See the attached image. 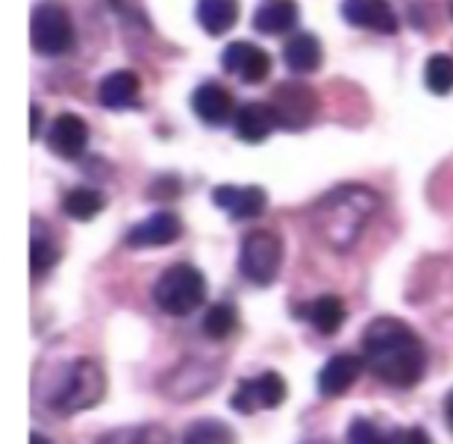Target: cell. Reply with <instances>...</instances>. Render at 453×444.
I'll use <instances>...</instances> for the list:
<instances>
[{
	"instance_id": "cell-1",
	"label": "cell",
	"mask_w": 453,
	"mask_h": 444,
	"mask_svg": "<svg viewBox=\"0 0 453 444\" xmlns=\"http://www.w3.org/2000/svg\"><path fill=\"white\" fill-rule=\"evenodd\" d=\"M362 359L380 383L392 388H412L427 371V348L410 324L392 315L374 318L362 335Z\"/></svg>"
},
{
	"instance_id": "cell-24",
	"label": "cell",
	"mask_w": 453,
	"mask_h": 444,
	"mask_svg": "<svg viewBox=\"0 0 453 444\" xmlns=\"http://www.w3.org/2000/svg\"><path fill=\"white\" fill-rule=\"evenodd\" d=\"M104 206H106L104 195L97 192V188H86V186L71 188V192L62 197V212H65L71 221H92L95 215L104 212Z\"/></svg>"
},
{
	"instance_id": "cell-3",
	"label": "cell",
	"mask_w": 453,
	"mask_h": 444,
	"mask_svg": "<svg viewBox=\"0 0 453 444\" xmlns=\"http://www.w3.org/2000/svg\"><path fill=\"white\" fill-rule=\"evenodd\" d=\"M106 394V374L95 359H74L62 368L59 379L50 388V410L59 415H77L83 410H92L104 401Z\"/></svg>"
},
{
	"instance_id": "cell-28",
	"label": "cell",
	"mask_w": 453,
	"mask_h": 444,
	"mask_svg": "<svg viewBox=\"0 0 453 444\" xmlns=\"http://www.w3.org/2000/svg\"><path fill=\"white\" fill-rule=\"evenodd\" d=\"M348 441H353V444H380V441H388V433H383L374 421H368V418H353L350 427H348Z\"/></svg>"
},
{
	"instance_id": "cell-18",
	"label": "cell",
	"mask_w": 453,
	"mask_h": 444,
	"mask_svg": "<svg viewBox=\"0 0 453 444\" xmlns=\"http://www.w3.org/2000/svg\"><path fill=\"white\" fill-rule=\"evenodd\" d=\"M203 374H221V371L212 365H201V362L180 365L174 371V379H171V386H168V394L177 397V401H192V397L206 394L219 379H206Z\"/></svg>"
},
{
	"instance_id": "cell-17",
	"label": "cell",
	"mask_w": 453,
	"mask_h": 444,
	"mask_svg": "<svg viewBox=\"0 0 453 444\" xmlns=\"http://www.w3.org/2000/svg\"><path fill=\"white\" fill-rule=\"evenodd\" d=\"M139 77L133 71H112L110 77L101 80L97 86V101H101L106 110H127V106L139 103Z\"/></svg>"
},
{
	"instance_id": "cell-7",
	"label": "cell",
	"mask_w": 453,
	"mask_h": 444,
	"mask_svg": "<svg viewBox=\"0 0 453 444\" xmlns=\"http://www.w3.org/2000/svg\"><path fill=\"white\" fill-rule=\"evenodd\" d=\"M271 110L283 130H306L319 112V95L306 83H280L271 95Z\"/></svg>"
},
{
	"instance_id": "cell-30",
	"label": "cell",
	"mask_w": 453,
	"mask_h": 444,
	"mask_svg": "<svg viewBox=\"0 0 453 444\" xmlns=\"http://www.w3.org/2000/svg\"><path fill=\"white\" fill-rule=\"evenodd\" d=\"M445 415H448V421H450V427H453V388H450V394L445 397Z\"/></svg>"
},
{
	"instance_id": "cell-21",
	"label": "cell",
	"mask_w": 453,
	"mask_h": 444,
	"mask_svg": "<svg viewBox=\"0 0 453 444\" xmlns=\"http://www.w3.org/2000/svg\"><path fill=\"white\" fill-rule=\"evenodd\" d=\"M297 24V4L295 0H268L257 9L253 15V27L257 33L265 35H283L288 30H295Z\"/></svg>"
},
{
	"instance_id": "cell-12",
	"label": "cell",
	"mask_w": 453,
	"mask_h": 444,
	"mask_svg": "<svg viewBox=\"0 0 453 444\" xmlns=\"http://www.w3.org/2000/svg\"><path fill=\"white\" fill-rule=\"evenodd\" d=\"M342 15L350 27H362V30L383 35L397 33V15L388 6V0H344Z\"/></svg>"
},
{
	"instance_id": "cell-29",
	"label": "cell",
	"mask_w": 453,
	"mask_h": 444,
	"mask_svg": "<svg viewBox=\"0 0 453 444\" xmlns=\"http://www.w3.org/2000/svg\"><path fill=\"white\" fill-rule=\"evenodd\" d=\"M39 124H42V110L39 106H30V139L39 135Z\"/></svg>"
},
{
	"instance_id": "cell-9",
	"label": "cell",
	"mask_w": 453,
	"mask_h": 444,
	"mask_svg": "<svg viewBox=\"0 0 453 444\" xmlns=\"http://www.w3.org/2000/svg\"><path fill=\"white\" fill-rule=\"evenodd\" d=\"M224 71L233 77L244 80V83L257 86L265 83V77L271 74V57L262 48H257L253 42H233L224 48Z\"/></svg>"
},
{
	"instance_id": "cell-8",
	"label": "cell",
	"mask_w": 453,
	"mask_h": 444,
	"mask_svg": "<svg viewBox=\"0 0 453 444\" xmlns=\"http://www.w3.org/2000/svg\"><path fill=\"white\" fill-rule=\"evenodd\" d=\"M286 397H288L286 379L280 377L277 371H262V374L242 379V383L235 386L230 406L242 415H253L259 410H277V406H283Z\"/></svg>"
},
{
	"instance_id": "cell-4",
	"label": "cell",
	"mask_w": 453,
	"mask_h": 444,
	"mask_svg": "<svg viewBox=\"0 0 453 444\" xmlns=\"http://www.w3.org/2000/svg\"><path fill=\"white\" fill-rule=\"evenodd\" d=\"M206 301V279L201 268L188 265V262H177L162 271V277L153 286V303L165 315L174 318H186L195 310H201Z\"/></svg>"
},
{
	"instance_id": "cell-31",
	"label": "cell",
	"mask_w": 453,
	"mask_h": 444,
	"mask_svg": "<svg viewBox=\"0 0 453 444\" xmlns=\"http://www.w3.org/2000/svg\"><path fill=\"white\" fill-rule=\"evenodd\" d=\"M450 12H453V0H450Z\"/></svg>"
},
{
	"instance_id": "cell-27",
	"label": "cell",
	"mask_w": 453,
	"mask_h": 444,
	"mask_svg": "<svg viewBox=\"0 0 453 444\" xmlns=\"http://www.w3.org/2000/svg\"><path fill=\"white\" fill-rule=\"evenodd\" d=\"M235 433L226 427V424L221 421H212V418H203V421H195L188 424L186 433H183V441L186 444H226L233 441Z\"/></svg>"
},
{
	"instance_id": "cell-19",
	"label": "cell",
	"mask_w": 453,
	"mask_h": 444,
	"mask_svg": "<svg viewBox=\"0 0 453 444\" xmlns=\"http://www.w3.org/2000/svg\"><path fill=\"white\" fill-rule=\"evenodd\" d=\"M283 59L288 71H295V74H312V71H319L324 62V48H321L319 35H312V33L292 35L283 48Z\"/></svg>"
},
{
	"instance_id": "cell-6",
	"label": "cell",
	"mask_w": 453,
	"mask_h": 444,
	"mask_svg": "<svg viewBox=\"0 0 453 444\" xmlns=\"http://www.w3.org/2000/svg\"><path fill=\"white\" fill-rule=\"evenodd\" d=\"M239 268L244 279H250L259 288L274 283L280 268H283V241H280V235H274L271 230H253L244 235Z\"/></svg>"
},
{
	"instance_id": "cell-11",
	"label": "cell",
	"mask_w": 453,
	"mask_h": 444,
	"mask_svg": "<svg viewBox=\"0 0 453 444\" xmlns=\"http://www.w3.org/2000/svg\"><path fill=\"white\" fill-rule=\"evenodd\" d=\"M212 203L233 221H253L268 210V195L259 186H219L212 188Z\"/></svg>"
},
{
	"instance_id": "cell-20",
	"label": "cell",
	"mask_w": 453,
	"mask_h": 444,
	"mask_svg": "<svg viewBox=\"0 0 453 444\" xmlns=\"http://www.w3.org/2000/svg\"><path fill=\"white\" fill-rule=\"evenodd\" d=\"M301 315L321 335H336L342 330L344 318H348V310H344L342 297H336V295H321V297H315L312 303H306L303 310H301Z\"/></svg>"
},
{
	"instance_id": "cell-22",
	"label": "cell",
	"mask_w": 453,
	"mask_h": 444,
	"mask_svg": "<svg viewBox=\"0 0 453 444\" xmlns=\"http://www.w3.org/2000/svg\"><path fill=\"white\" fill-rule=\"evenodd\" d=\"M239 0H197V21L210 35L230 33L235 21H239Z\"/></svg>"
},
{
	"instance_id": "cell-26",
	"label": "cell",
	"mask_w": 453,
	"mask_h": 444,
	"mask_svg": "<svg viewBox=\"0 0 453 444\" xmlns=\"http://www.w3.org/2000/svg\"><path fill=\"white\" fill-rule=\"evenodd\" d=\"M239 327V312H235L233 303H219L206 312L203 318V333L210 335L212 341H224L226 335H233Z\"/></svg>"
},
{
	"instance_id": "cell-2",
	"label": "cell",
	"mask_w": 453,
	"mask_h": 444,
	"mask_svg": "<svg viewBox=\"0 0 453 444\" xmlns=\"http://www.w3.org/2000/svg\"><path fill=\"white\" fill-rule=\"evenodd\" d=\"M380 210V195L359 183H344L330 188L312 206V233L333 253H350L359 244L362 233Z\"/></svg>"
},
{
	"instance_id": "cell-25",
	"label": "cell",
	"mask_w": 453,
	"mask_h": 444,
	"mask_svg": "<svg viewBox=\"0 0 453 444\" xmlns=\"http://www.w3.org/2000/svg\"><path fill=\"white\" fill-rule=\"evenodd\" d=\"M424 86H427V92L445 97L453 92V57L448 53H433L427 59V65H424Z\"/></svg>"
},
{
	"instance_id": "cell-10",
	"label": "cell",
	"mask_w": 453,
	"mask_h": 444,
	"mask_svg": "<svg viewBox=\"0 0 453 444\" xmlns=\"http://www.w3.org/2000/svg\"><path fill=\"white\" fill-rule=\"evenodd\" d=\"M88 144V124L74 112H62L53 118L50 130H48V148L53 157L74 162L86 153Z\"/></svg>"
},
{
	"instance_id": "cell-23",
	"label": "cell",
	"mask_w": 453,
	"mask_h": 444,
	"mask_svg": "<svg viewBox=\"0 0 453 444\" xmlns=\"http://www.w3.org/2000/svg\"><path fill=\"white\" fill-rule=\"evenodd\" d=\"M62 256L57 239L48 233V226H44L39 218L33 221V233H30V271L35 279H42L48 271L57 265Z\"/></svg>"
},
{
	"instance_id": "cell-15",
	"label": "cell",
	"mask_w": 453,
	"mask_h": 444,
	"mask_svg": "<svg viewBox=\"0 0 453 444\" xmlns=\"http://www.w3.org/2000/svg\"><path fill=\"white\" fill-rule=\"evenodd\" d=\"M362 368H365V359L353 356V353H339V356H333L327 365L321 368L319 374V392L324 397H342L348 394L353 383L359 379Z\"/></svg>"
},
{
	"instance_id": "cell-5",
	"label": "cell",
	"mask_w": 453,
	"mask_h": 444,
	"mask_svg": "<svg viewBox=\"0 0 453 444\" xmlns=\"http://www.w3.org/2000/svg\"><path fill=\"white\" fill-rule=\"evenodd\" d=\"M74 21L59 0H42L30 15V42L42 57H62L74 48Z\"/></svg>"
},
{
	"instance_id": "cell-13",
	"label": "cell",
	"mask_w": 453,
	"mask_h": 444,
	"mask_svg": "<svg viewBox=\"0 0 453 444\" xmlns=\"http://www.w3.org/2000/svg\"><path fill=\"white\" fill-rule=\"evenodd\" d=\"M183 235V221L174 212H153L127 233V244L130 248H165L174 244Z\"/></svg>"
},
{
	"instance_id": "cell-16",
	"label": "cell",
	"mask_w": 453,
	"mask_h": 444,
	"mask_svg": "<svg viewBox=\"0 0 453 444\" xmlns=\"http://www.w3.org/2000/svg\"><path fill=\"white\" fill-rule=\"evenodd\" d=\"M192 110H195V115L201 118L203 124L221 126V124L230 121V115L235 112V106H233L230 92H226L224 86H219V83H203V86L195 88Z\"/></svg>"
},
{
	"instance_id": "cell-14",
	"label": "cell",
	"mask_w": 453,
	"mask_h": 444,
	"mask_svg": "<svg viewBox=\"0 0 453 444\" xmlns=\"http://www.w3.org/2000/svg\"><path fill=\"white\" fill-rule=\"evenodd\" d=\"M277 115L271 110V103H242L235 110V139L244 144H262L271 139V133L277 130Z\"/></svg>"
}]
</instances>
